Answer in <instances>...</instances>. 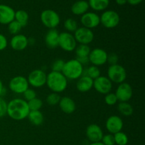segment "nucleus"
Listing matches in <instances>:
<instances>
[{"instance_id": "obj_1", "label": "nucleus", "mask_w": 145, "mask_h": 145, "mask_svg": "<svg viewBox=\"0 0 145 145\" xmlns=\"http://www.w3.org/2000/svg\"><path fill=\"white\" fill-rule=\"evenodd\" d=\"M30 109L28 102L24 99L16 98L7 103V115L14 120L20 121L28 117Z\"/></svg>"}, {"instance_id": "obj_2", "label": "nucleus", "mask_w": 145, "mask_h": 145, "mask_svg": "<svg viewBox=\"0 0 145 145\" xmlns=\"http://www.w3.org/2000/svg\"><path fill=\"white\" fill-rule=\"evenodd\" d=\"M46 85L54 93H62L67 88L68 80L62 72L51 71L47 74Z\"/></svg>"}, {"instance_id": "obj_3", "label": "nucleus", "mask_w": 145, "mask_h": 145, "mask_svg": "<svg viewBox=\"0 0 145 145\" xmlns=\"http://www.w3.org/2000/svg\"><path fill=\"white\" fill-rule=\"evenodd\" d=\"M84 66L76 59H72L65 62L62 73L67 80H77L84 74Z\"/></svg>"}, {"instance_id": "obj_4", "label": "nucleus", "mask_w": 145, "mask_h": 145, "mask_svg": "<svg viewBox=\"0 0 145 145\" xmlns=\"http://www.w3.org/2000/svg\"><path fill=\"white\" fill-rule=\"evenodd\" d=\"M107 77L110 79L112 83L120 84L123 83L127 79V72L124 67L119 64L110 65L108 69Z\"/></svg>"}, {"instance_id": "obj_5", "label": "nucleus", "mask_w": 145, "mask_h": 145, "mask_svg": "<svg viewBox=\"0 0 145 145\" xmlns=\"http://www.w3.org/2000/svg\"><path fill=\"white\" fill-rule=\"evenodd\" d=\"M40 21L46 28L56 29L60 23V17L54 10L45 9L41 12Z\"/></svg>"}, {"instance_id": "obj_6", "label": "nucleus", "mask_w": 145, "mask_h": 145, "mask_svg": "<svg viewBox=\"0 0 145 145\" xmlns=\"http://www.w3.org/2000/svg\"><path fill=\"white\" fill-rule=\"evenodd\" d=\"M100 23L105 28L108 29L114 28L120 23V16L113 10H107L101 15Z\"/></svg>"}, {"instance_id": "obj_7", "label": "nucleus", "mask_w": 145, "mask_h": 145, "mask_svg": "<svg viewBox=\"0 0 145 145\" xmlns=\"http://www.w3.org/2000/svg\"><path fill=\"white\" fill-rule=\"evenodd\" d=\"M47 74L42 69H34L30 72L27 80L29 86L33 88H40L46 85Z\"/></svg>"}, {"instance_id": "obj_8", "label": "nucleus", "mask_w": 145, "mask_h": 145, "mask_svg": "<svg viewBox=\"0 0 145 145\" xmlns=\"http://www.w3.org/2000/svg\"><path fill=\"white\" fill-rule=\"evenodd\" d=\"M77 45L76 40L73 34L69 32H62L59 33V43L58 46L65 52H72L74 51Z\"/></svg>"}, {"instance_id": "obj_9", "label": "nucleus", "mask_w": 145, "mask_h": 145, "mask_svg": "<svg viewBox=\"0 0 145 145\" xmlns=\"http://www.w3.org/2000/svg\"><path fill=\"white\" fill-rule=\"evenodd\" d=\"M9 89L14 93L23 94L29 88L27 78L24 76H16L8 83Z\"/></svg>"}, {"instance_id": "obj_10", "label": "nucleus", "mask_w": 145, "mask_h": 145, "mask_svg": "<svg viewBox=\"0 0 145 145\" xmlns=\"http://www.w3.org/2000/svg\"><path fill=\"white\" fill-rule=\"evenodd\" d=\"M74 37L77 43L89 45L94 40V33L92 30L82 26L76 30L74 33Z\"/></svg>"}, {"instance_id": "obj_11", "label": "nucleus", "mask_w": 145, "mask_h": 145, "mask_svg": "<svg viewBox=\"0 0 145 145\" xmlns=\"http://www.w3.org/2000/svg\"><path fill=\"white\" fill-rule=\"evenodd\" d=\"M108 53L102 48H94L91 50L89 55V62L92 65L100 67L107 63Z\"/></svg>"}, {"instance_id": "obj_12", "label": "nucleus", "mask_w": 145, "mask_h": 145, "mask_svg": "<svg viewBox=\"0 0 145 145\" xmlns=\"http://www.w3.org/2000/svg\"><path fill=\"white\" fill-rule=\"evenodd\" d=\"M119 102H128L133 96V90L131 85L126 82L120 84L115 92Z\"/></svg>"}, {"instance_id": "obj_13", "label": "nucleus", "mask_w": 145, "mask_h": 145, "mask_svg": "<svg viewBox=\"0 0 145 145\" xmlns=\"http://www.w3.org/2000/svg\"><path fill=\"white\" fill-rule=\"evenodd\" d=\"M93 87L99 93L106 95L108 93H110L113 89V83L107 76L101 75L93 80Z\"/></svg>"}, {"instance_id": "obj_14", "label": "nucleus", "mask_w": 145, "mask_h": 145, "mask_svg": "<svg viewBox=\"0 0 145 145\" xmlns=\"http://www.w3.org/2000/svg\"><path fill=\"white\" fill-rule=\"evenodd\" d=\"M106 128L112 135L122 131L123 128V119L116 115L110 116L106 121Z\"/></svg>"}, {"instance_id": "obj_15", "label": "nucleus", "mask_w": 145, "mask_h": 145, "mask_svg": "<svg viewBox=\"0 0 145 145\" xmlns=\"http://www.w3.org/2000/svg\"><path fill=\"white\" fill-rule=\"evenodd\" d=\"M81 24L83 27L93 29L100 25V16L94 12H86L81 17Z\"/></svg>"}, {"instance_id": "obj_16", "label": "nucleus", "mask_w": 145, "mask_h": 145, "mask_svg": "<svg viewBox=\"0 0 145 145\" xmlns=\"http://www.w3.org/2000/svg\"><path fill=\"white\" fill-rule=\"evenodd\" d=\"M86 136L91 142H99L101 141L103 132L97 124H91L86 127Z\"/></svg>"}, {"instance_id": "obj_17", "label": "nucleus", "mask_w": 145, "mask_h": 145, "mask_svg": "<svg viewBox=\"0 0 145 145\" xmlns=\"http://www.w3.org/2000/svg\"><path fill=\"white\" fill-rule=\"evenodd\" d=\"M15 11L11 7L6 4H0V24L8 25L14 20Z\"/></svg>"}, {"instance_id": "obj_18", "label": "nucleus", "mask_w": 145, "mask_h": 145, "mask_svg": "<svg viewBox=\"0 0 145 145\" xmlns=\"http://www.w3.org/2000/svg\"><path fill=\"white\" fill-rule=\"evenodd\" d=\"M10 46L15 51H23L28 46V39L25 35L17 34L10 40Z\"/></svg>"}, {"instance_id": "obj_19", "label": "nucleus", "mask_w": 145, "mask_h": 145, "mask_svg": "<svg viewBox=\"0 0 145 145\" xmlns=\"http://www.w3.org/2000/svg\"><path fill=\"white\" fill-rule=\"evenodd\" d=\"M59 106L61 110L66 114H72L76 108V105L74 101L68 96L61 98L59 102Z\"/></svg>"}, {"instance_id": "obj_20", "label": "nucleus", "mask_w": 145, "mask_h": 145, "mask_svg": "<svg viewBox=\"0 0 145 145\" xmlns=\"http://www.w3.org/2000/svg\"><path fill=\"white\" fill-rule=\"evenodd\" d=\"M59 33L56 29H49L45 37V45L50 49L56 48L59 43Z\"/></svg>"}, {"instance_id": "obj_21", "label": "nucleus", "mask_w": 145, "mask_h": 145, "mask_svg": "<svg viewBox=\"0 0 145 145\" xmlns=\"http://www.w3.org/2000/svg\"><path fill=\"white\" fill-rule=\"evenodd\" d=\"M93 80L86 75H82L77 79L76 87L79 92L86 93L89 91L93 88Z\"/></svg>"}, {"instance_id": "obj_22", "label": "nucleus", "mask_w": 145, "mask_h": 145, "mask_svg": "<svg viewBox=\"0 0 145 145\" xmlns=\"http://www.w3.org/2000/svg\"><path fill=\"white\" fill-rule=\"evenodd\" d=\"M89 8V6L88 1L85 0H79L73 4L71 8V11L74 15L82 16L85 13L88 12Z\"/></svg>"}, {"instance_id": "obj_23", "label": "nucleus", "mask_w": 145, "mask_h": 145, "mask_svg": "<svg viewBox=\"0 0 145 145\" xmlns=\"http://www.w3.org/2000/svg\"><path fill=\"white\" fill-rule=\"evenodd\" d=\"M28 119L30 123L35 126H40L43 123L44 116L40 110L30 111L28 115Z\"/></svg>"}, {"instance_id": "obj_24", "label": "nucleus", "mask_w": 145, "mask_h": 145, "mask_svg": "<svg viewBox=\"0 0 145 145\" xmlns=\"http://www.w3.org/2000/svg\"><path fill=\"white\" fill-rule=\"evenodd\" d=\"M109 0H89V7L96 11H104L109 5Z\"/></svg>"}, {"instance_id": "obj_25", "label": "nucleus", "mask_w": 145, "mask_h": 145, "mask_svg": "<svg viewBox=\"0 0 145 145\" xmlns=\"http://www.w3.org/2000/svg\"><path fill=\"white\" fill-rule=\"evenodd\" d=\"M118 110L120 114L126 117L132 116L134 112L133 106L128 102H120L118 105Z\"/></svg>"}, {"instance_id": "obj_26", "label": "nucleus", "mask_w": 145, "mask_h": 145, "mask_svg": "<svg viewBox=\"0 0 145 145\" xmlns=\"http://www.w3.org/2000/svg\"><path fill=\"white\" fill-rule=\"evenodd\" d=\"M29 16L28 14L24 10H18L15 11L14 20L16 21L22 27H25L28 24Z\"/></svg>"}, {"instance_id": "obj_27", "label": "nucleus", "mask_w": 145, "mask_h": 145, "mask_svg": "<svg viewBox=\"0 0 145 145\" xmlns=\"http://www.w3.org/2000/svg\"><path fill=\"white\" fill-rule=\"evenodd\" d=\"M83 75H86V76H89V78L94 80L96 78L101 76V70L99 67L91 65V66H89V67L84 70Z\"/></svg>"}, {"instance_id": "obj_28", "label": "nucleus", "mask_w": 145, "mask_h": 145, "mask_svg": "<svg viewBox=\"0 0 145 145\" xmlns=\"http://www.w3.org/2000/svg\"><path fill=\"white\" fill-rule=\"evenodd\" d=\"M75 54L76 57H89V53L91 52L90 47L88 45H82L79 44L76 45L74 50Z\"/></svg>"}, {"instance_id": "obj_29", "label": "nucleus", "mask_w": 145, "mask_h": 145, "mask_svg": "<svg viewBox=\"0 0 145 145\" xmlns=\"http://www.w3.org/2000/svg\"><path fill=\"white\" fill-rule=\"evenodd\" d=\"M64 28H65L67 32L72 33H74L79 27H78V24L76 20L72 18H69L65 20L64 22Z\"/></svg>"}, {"instance_id": "obj_30", "label": "nucleus", "mask_w": 145, "mask_h": 145, "mask_svg": "<svg viewBox=\"0 0 145 145\" xmlns=\"http://www.w3.org/2000/svg\"><path fill=\"white\" fill-rule=\"evenodd\" d=\"M115 143L117 145H127L128 144L129 139L127 135L123 132L120 131L113 135Z\"/></svg>"}, {"instance_id": "obj_31", "label": "nucleus", "mask_w": 145, "mask_h": 145, "mask_svg": "<svg viewBox=\"0 0 145 145\" xmlns=\"http://www.w3.org/2000/svg\"><path fill=\"white\" fill-rule=\"evenodd\" d=\"M43 102L39 98H35L32 100L28 101V106L30 109V111H33V110H40L41 108L42 107Z\"/></svg>"}, {"instance_id": "obj_32", "label": "nucleus", "mask_w": 145, "mask_h": 145, "mask_svg": "<svg viewBox=\"0 0 145 145\" xmlns=\"http://www.w3.org/2000/svg\"><path fill=\"white\" fill-rule=\"evenodd\" d=\"M61 99V96L59 93L52 92L48 94L46 97V103L50 106H56L59 104V102Z\"/></svg>"}, {"instance_id": "obj_33", "label": "nucleus", "mask_w": 145, "mask_h": 145, "mask_svg": "<svg viewBox=\"0 0 145 145\" xmlns=\"http://www.w3.org/2000/svg\"><path fill=\"white\" fill-rule=\"evenodd\" d=\"M23 27L17 22L16 21L14 20L13 21H11L10 24H8V31L11 35H15L17 34H19V33L21 32V29H22Z\"/></svg>"}, {"instance_id": "obj_34", "label": "nucleus", "mask_w": 145, "mask_h": 145, "mask_svg": "<svg viewBox=\"0 0 145 145\" xmlns=\"http://www.w3.org/2000/svg\"><path fill=\"white\" fill-rule=\"evenodd\" d=\"M104 101L105 103H106L108 106H114V105H116V103L118 102L115 93H112V92L108 93L107 94L105 95Z\"/></svg>"}, {"instance_id": "obj_35", "label": "nucleus", "mask_w": 145, "mask_h": 145, "mask_svg": "<svg viewBox=\"0 0 145 145\" xmlns=\"http://www.w3.org/2000/svg\"><path fill=\"white\" fill-rule=\"evenodd\" d=\"M65 61H64L62 59H57L53 62L51 66V69L53 72H62L63 67L65 65Z\"/></svg>"}, {"instance_id": "obj_36", "label": "nucleus", "mask_w": 145, "mask_h": 145, "mask_svg": "<svg viewBox=\"0 0 145 145\" xmlns=\"http://www.w3.org/2000/svg\"><path fill=\"white\" fill-rule=\"evenodd\" d=\"M23 96H24V99L25 101H29L32 100V99H35L37 97V93L35 92V90L32 89H30L28 88L24 93H23Z\"/></svg>"}, {"instance_id": "obj_37", "label": "nucleus", "mask_w": 145, "mask_h": 145, "mask_svg": "<svg viewBox=\"0 0 145 145\" xmlns=\"http://www.w3.org/2000/svg\"><path fill=\"white\" fill-rule=\"evenodd\" d=\"M102 143H103L104 145H115L116 143H115V140H114V136L113 135L110 134H106L103 135V137H102L101 140Z\"/></svg>"}, {"instance_id": "obj_38", "label": "nucleus", "mask_w": 145, "mask_h": 145, "mask_svg": "<svg viewBox=\"0 0 145 145\" xmlns=\"http://www.w3.org/2000/svg\"><path fill=\"white\" fill-rule=\"evenodd\" d=\"M119 58L118 55H117L115 52H111V53L108 54L107 57V62L110 65H116V64H118Z\"/></svg>"}, {"instance_id": "obj_39", "label": "nucleus", "mask_w": 145, "mask_h": 145, "mask_svg": "<svg viewBox=\"0 0 145 145\" xmlns=\"http://www.w3.org/2000/svg\"><path fill=\"white\" fill-rule=\"evenodd\" d=\"M7 103L4 99L0 97V118L7 115Z\"/></svg>"}, {"instance_id": "obj_40", "label": "nucleus", "mask_w": 145, "mask_h": 145, "mask_svg": "<svg viewBox=\"0 0 145 145\" xmlns=\"http://www.w3.org/2000/svg\"><path fill=\"white\" fill-rule=\"evenodd\" d=\"M8 45V40L7 37L3 34L0 33V51H2L7 48Z\"/></svg>"}, {"instance_id": "obj_41", "label": "nucleus", "mask_w": 145, "mask_h": 145, "mask_svg": "<svg viewBox=\"0 0 145 145\" xmlns=\"http://www.w3.org/2000/svg\"><path fill=\"white\" fill-rule=\"evenodd\" d=\"M76 59L82 64L83 66L88 65L89 63V57H76Z\"/></svg>"}, {"instance_id": "obj_42", "label": "nucleus", "mask_w": 145, "mask_h": 145, "mask_svg": "<svg viewBox=\"0 0 145 145\" xmlns=\"http://www.w3.org/2000/svg\"><path fill=\"white\" fill-rule=\"evenodd\" d=\"M142 1L143 0H127V3L132 6H136L140 4Z\"/></svg>"}, {"instance_id": "obj_43", "label": "nucleus", "mask_w": 145, "mask_h": 145, "mask_svg": "<svg viewBox=\"0 0 145 145\" xmlns=\"http://www.w3.org/2000/svg\"><path fill=\"white\" fill-rule=\"evenodd\" d=\"M4 91H5V89H4V84H3L2 82H1V80L0 79V97L4 94Z\"/></svg>"}, {"instance_id": "obj_44", "label": "nucleus", "mask_w": 145, "mask_h": 145, "mask_svg": "<svg viewBox=\"0 0 145 145\" xmlns=\"http://www.w3.org/2000/svg\"><path fill=\"white\" fill-rule=\"evenodd\" d=\"M116 2L117 3V4L120 6L125 5V4L127 3V0H116Z\"/></svg>"}, {"instance_id": "obj_45", "label": "nucleus", "mask_w": 145, "mask_h": 145, "mask_svg": "<svg viewBox=\"0 0 145 145\" xmlns=\"http://www.w3.org/2000/svg\"><path fill=\"white\" fill-rule=\"evenodd\" d=\"M28 45H34L35 44V39L33 38H28Z\"/></svg>"}, {"instance_id": "obj_46", "label": "nucleus", "mask_w": 145, "mask_h": 145, "mask_svg": "<svg viewBox=\"0 0 145 145\" xmlns=\"http://www.w3.org/2000/svg\"><path fill=\"white\" fill-rule=\"evenodd\" d=\"M89 145H104L101 142H91Z\"/></svg>"}]
</instances>
